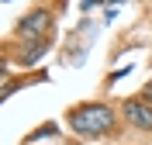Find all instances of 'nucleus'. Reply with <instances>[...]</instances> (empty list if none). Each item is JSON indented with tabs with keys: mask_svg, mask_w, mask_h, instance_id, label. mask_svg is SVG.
<instances>
[{
	"mask_svg": "<svg viewBox=\"0 0 152 145\" xmlns=\"http://www.w3.org/2000/svg\"><path fill=\"white\" fill-rule=\"evenodd\" d=\"M69 128L83 138H104L114 131V111L104 104H83L69 111Z\"/></svg>",
	"mask_w": 152,
	"mask_h": 145,
	"instance_id": "obj_1",
	"label": "nucleus"
},
{
	"mask_svg": "<svg viewBox=\"0 0 152 145\" xmlns=\"http://www.w3.org/2000/svg\"><path fill=\"white\" fill-rule=\"evenodd\" d=\"M48 135H59V128H56V125H45V128H38L31 138H48Z\"/></svg>",
	"mask_w": 152,
	"mask_h": 145,
	"instance_id": "obj_5",
	"label": "nucleus"
},
{
	"mask_svg": "<svg viewBox=\"0 0 152 145\" xmlns=\"http://www.w3.org/2000/svg\"><path fill=\"white\" fill-rule=\"evenodd\" d=\"M145 97H149V100H152V83H149V87H145Z\"/></svg>",
	"mask_w": 152,
	"mask_h": 145,
	"instance_id": "obj_6",
	"label": "nucleus"
},
{
	"mask_svg": "<svg viewBox=\"0 0 152 145\" xmlns=\"http://www.w3.org/2000/svg\"><path fill=\"white\" fill-rule=\"evenodd\" d=\"M124 117H128V125L142 128V131H152V107L145 100H138V97L124 100Z\"/></svg>",
	"mask_w": 152,
	"mask_h": 145,
	"instance_id": "obj_3",
	"label": "nucleus"
},
{
	"mask_svg": "<svg viewBox=\"0 0 152 145\" xmlns=\"http://www.w3.org/2000/svg\"><path fill=\"white\" fill-rule=\"evenodd\" d=\"M45 48H48V38H42V42H35L31 48H24V52H21V66H31V62H38V59L45 55Z\"/></svg>",
	"mask_w": 152,
	"mask_h": 145,
	"instance_id": "obj_4",
	"label": "nucleus"
},
{
	"mask_svg": "<svg viewBox=\"0 0 152 145\" xmlns=\"http://www.w3.org/2000/svg\"><path fill=\"white\" fill-rule=\"evenodd\" d=\"M52 28V14L48 10H31V14H24V17L18 21V38L31 42V38H45V31Z\"/></svg>",
	"mask_w": 152,
	"mask_h": 145,
	"instance_id": "obj_2",
	"label": "nucleus"
}]
</instances>
